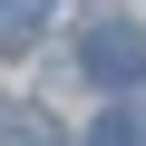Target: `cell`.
<instances>
[{
	"label": "cell",
	"mask_w": 146,
	"mask_h": 146,
	"mask_svg": "<svg viewBox=\"0 0 146 146\" xmlns=\"http://www.w3.org/2000/svg\"><path fill=\"white\" fill-rule=\"evenodd\" d=\"M78 68H88V88H107V98L127 107V88L146 78V29H136V20H88Z\"/></svg>",
	"instance_id": "1"
},
{
	"label": "cell",
	"mask_w": 146,
	"mask_h": 146,
	"mask_svg": "<svg viewBox=\"0 0 146 146\" xmlns=\"http://www.w3.org/2000/svg\"><path fill=\"white\" fill-rule=\"evenodd\" d=\"M0 146H68V136H58V117H49V107L0 98Z\"/></svg>",
	"instance_id": "2"
},
{
	"label": "cell",
	"mask_w": 146,
	"mask_h": 146,
	"mask_svg": "<svg viewBox=\"0 0 146 146\" xmlns=\"http://www.w3.org/2000/svg\"><path fill=\"white\" fill-rule=\"evenodd\" d=\"M39 20H49V10L10 0V10H0V58H29V49H39Z\"/></svg>",
	"instance_id": "3"
},
{
	"label": "cell",
	"mask_w": 146,
	"mask_h": 146,
	"mask_svg": "<svg viewBox=\"0 0 146 146\" xmlns=\"http://www.w3.org/2000/svg\"><path fill=\"white\" fill-rule=\"evenodd\" d=\"M88 146H146V117H136V107H98Z\"/></svg>",
	"instance_id": "4"
}]
</instances>
